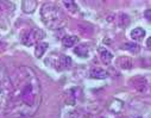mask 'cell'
<instances>
[{
	"mask_svg": "<svg viewBox=\"0 0 151 118\" xmlns=\"http://www.w3.org/2000/svg\"><path fill=\"white\" fill-rule=\"evenodd\" d=\"M41 17L47 26L55 29L60 28L63 23V14L61 10L52 3H45L41 10Z\"/></svg>",
	"mask_w": 151,
	"mask_h": 118,
	"instance_id": "1",
	"label": "cell"
},
{
	"mask_svg": "<svg viewBox=\"0 0 151 118\" xmlns=\"http://www.w3.org/2000/svg\"><path fill=\"white\" fill-rule=\"evenodd\" d=\"M44 37V32L40 29H31L29 31H25L22 35V42L26 47H31L33 44H37L41 42V39Z\"/></svg>",
	"mask_w": 151,
	"mask_h": 118,
	"instance_id": "2",
	"label": "cell"
},
{
	"mask_svg": "<svg viewBox=\"0 0 151 118\" xmlns=\"http://www.w3.org/2000/svg\"><path fill=\"white\" fill-rule=\"evenodd\" d=\"M22 100L29 106L33 105V103H35V92H33V88H32L31 85H26L22 90Z\"/></svg>",
	"mask_w": 151,
	"mask_h": 118,
	"instance_id": "3",
	"label": "cell"
},
{
	"mask_svg": "<svg viewBox=\"0 0 151 118\" xmlns=\"http://www.w3.org/2000/svg\"><path fill=\"white\" fill-rule=\"evenodd\" d=\"M57 70L67 69L71 66V59L67 55H57V60H55V63L52 64Z\"/></svg>",
	"mask_w": 151,
	"mask_h": 118,
	"instance_id": "4",
	"label": "cell"
},
{
	"mask_svg": "<svg viewBox=\"0 0 151 118\" xmlns=\"http://www.w3.org/2000/svg\"><path fill=\"white\" fill-rule=\"evenodd\" d=\"M117 63H118V66H119L122 69H125V70L131 69L132 66H133L132 59H130V57H127V56H120V57H118Z\"/></svg>",
	"mask_w": 151,
	"mask_h": 118,
	"instance_id": "5",
	"label": "cell"
},
{
	"mask_svg": "<svg viewBox=\"0 0 151 118\" xmlns=\"http://www.w3.org/2000/svg\"><path fill=\"white\" fill-rule=\"evenodd\" d=\"M99 55H100L101 61L106 64H109L111 61L113 60V54L109 50H107L106 48H99Z\"/></svg>",
	"mask_w": 151,
	"mask_h": 118,
	"instance_id": "6",
	"label": "cell"
},
{
	"mask_svg": "<svg viewBox=\"0 0 151 118\" xmlns=\"http://www.w3.org/2000/svg\"><path fill=\"white\" fill-rule=\"evenodd\" d=\"M145 35H146V32L142 28H136V29H133L131 31V38L133 39L134 42H140L142 39L145 37Z\"/></svg>",
	"mask_w": 151,
	"mask_h": 118,
	"instance_id": "7",
	"label": "cell"
},
{
	"mask_svg": "<svg viewBox=\"0 0 151 118\" xmlns=\"http://www.w3.org/2000/svg\"><path fill=\"white\" fill-rule=\"evenodd\" d=\"M48 48H49V44L47 42H38L36 44V49H35L36 57H38V59L42 57L44 55V53L48 50Z\"/></svg>",
	"mask_w": 151,
	"mask_h": 118,
	"instance_id": "8",
	"label": "cell"
},
{
	"mask_svg": "<svg viewBox=\"0 0 151 118\" xmlns=\"http://www.w3.org/2000/svg\"><path fill=\"white\" fill-rule=\"evenodd\" d=\"M74 53H75V55H78L80 57H87L89 55V48L86 44H79L75 47Z\"/></svg>",
	"mask_w": 151,
	"mask_h": 118,
	"instance_id": "9",
	"label": "cell"
},
{
	"mask_svg": "<svg viewBox=\"0 0 151 118\" xmlns=\"http://www.w3.org/2000/svg\"><path fill=\"white\" fill-rule=\"evenodd\" d=\"M132 85L139 92H144L146 90V81H145L144 77H136V79H133Z\"/></svg>",
	"mask_w": 151,
	"mask_h": 118,
	"instance_id": "10",
	"label": "cell"
},
{
	"mask_svg": "<svg viewBox=\"0 0 151 118\" xmlns=\"http://www.w3.org/2000/svg\"><path fill=\"white\" fill-rule=\"evenodd\" d=\"M79 42V37L78 36H65L62 39V44L65 48H71Z\"/></svg>",
	"mask_w": 151,
	"mask_h": 118,
	"instance_id": "11",
	"label": "cell"
},
{
	"mask_svg": "<svg viewBox=\"0 0 151 118\" xmlns=\"http://www.w3.org/2000/svg\"><path fill=\"white\" fill-rule=\"evenodd\" d=\"M91 76L94 79H106L108 76V73L102 68H93L91 70Z\"/></svg>",
	"mask_w": 151,
	"mask_h": 118,
	"instance_id": "12",
	"label": "cell"
},
{
	"mask_svg": "<svg viewBox=\"0 0 151 118\" xmlns=\"http://www.w3.org/2000/svg\"><path fill=\"white\" fill-rule=\"evenodd\" d=\"M122 48L125 49V50H129L131 53H134V54H137V53L140 51V46L138 43H136V42H127Z\"/></svg>",
	"mask_w": 151,
	"mask_h": 118,
	"instance_id": "13",
	"label": "cell"
},
{
	"mask_svg": "<svg viewBox=\"0 0 151 118\" xmlns=\"http://www.w3.org/2000/svg\"><path fill=\"white\" fill-rule=\"evenodd\" d=\"M37 7V1H23V10L26 13H32Z\"/></svg>",
	"mask_w": 151,
	"mask_h": 118,
	"instance_id": "14",
	"label": "cell"
},
{
	"mask_svg": "<svg viewBox=\"0 0 151 118\" xmlns=\"http://www.w3.org/2000/svg\"><path fill=\"white\" fill-rule=\"evenodd\" d=\"M65 9H68L70 12H76L78 11V5L75 1H63Z\"/></svg>",
	"mask_w": 151,
	"mask_h": 118,
	"instance_id": "15",
	"label": "cell"
},
{
	"mask_svg": "<svg viewBox=\"0 0 151 118\" xmlns=\"http://www.w3.org/2000/svg\"><path fill=\"white\" fill-rule=\"evenodd\" d=\"M145 17H146L147 20H151V18H150V10H147V11L145 12Z\"/></svg>",
	"mask_w": 151,
	"mask_h": 118,
	"instance_id": "16",
	"label": "cell"
},
{
	"mask_svg": "<svg viewBox=\"0 0 151 118\" xmlns=\"http://www.w3.org/2000/svg\"><path fill=\"white\" fill-rule=\"evenodd\" d=\"M5 47H6V46H5L4 42H0V51H3V50L5 49Z\"/></svg>",
	"mask_w": 151,
	"mask_h": 118,
	"instance_id": "17",
	"label": "cell"
},
{
	"mask_svg": "<svg viewBox=\"0 0 151 118\" xmlns=\"http://www.w3.org/2000/svg\"><path fill=\"white\" fill-rule=\"evenodd\" d=\"M147 48H150V42H151V38H147Z\"/></svg>",
	"mask_w": 151,
	"mask_h": 118,
	"instance_id": "18",
	"label": "cell"
},
{
	"mask_svg": "<svg viewBox=\"0 0 151 118\" xmlns=\"http://www.w3.org/2000/svg\"><path fill=\"white\" fill-rule=\"evenodd\" d=\"M136 118H142V117H136Z\"/></svg>",
	"mask_w": 151,
	"mask_h": 118,
	"instance_id": "19",
	"label": "cell"
},
{
	"mask_svg": "<svg viewBox=\"0 0 151 118\" xmlns=\"http://www.w3.org/2000/svg\"><path fill=\"white\" fill-rule=\"evenodd\" d=\"M99 118H105V117H99Z\"/></svg>",
	"mask_w": 151,
	"mask_h": 118,
	"instance_id": "20",
	"label": "cell"
}]
</instances>
